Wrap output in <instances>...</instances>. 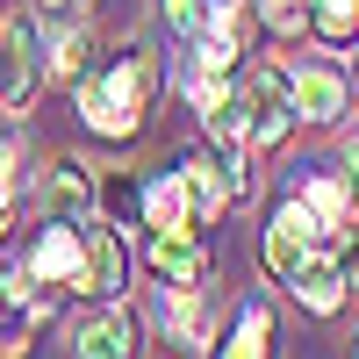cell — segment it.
Segmentation results:
<instances>
[{"label": "cell", "instance_id": "obj_1", "mask_svg": "<svg viewBox=\"0 0 359 359\" xmlns=\"http://www.w3.org/2000/svg\"><path fill=\"white\" fill-rule=\"evenodd\" d=\"M72 86H79V123L94 137H130L144 115H151V101H158V57L144 43H123V50H108L101 65H86Z\"/></svg>", "mask_w": 359, "mask_h": 359}, {"label": "cell", "instance_id": "obj_2", "mask_svg": "<svg viewBox=\"0 0 359 359\" xmlns=\"http://www.w3.org/2000/svg\"><path fill=\"white\" fill-rule=\"evenodd\" d=\"M237 94H245V137L259 144V151L287 144V130L302 123V115H294V72H280V65L237 72Z\"/></svg>", "mask_w": 359, "mask_h": 359}, {"label": "cell", "instance_id": "obj_3", "mask_svg": "<svg viewBox=\"0 0 359 359\" xmlns=\"http://www.w3.org/2000/svg\"><path fill=\"white\" fill-rule=\"evenodd\" d=\"M331 245H338V230L323 223L302 194H287V201L273 208V223H266V273H273V280H287L309 252H331Z\"/></svg>", "mask_w": 359, "mask_h": 359}, {"label": "cell", "instance_id": "obj_4", "mask_svg": "<svg viewBox=\"0 0 359 359\" xmlns=\"http://www.w3.org/2000/svg\"><path fill=\"white\" fill-rule=\"evenodd\" d=\"M43 79V50H36V15H15L0 29V115H22L36 101Z\"/></svg>", "mask_w": 359, "mask_h": 359}, {"label": "cell", "instance_id": "obj_5", "mask_svg": "<svg viewBox=\"0 0 359 359\" xmlns=\"http://www.w3.org/2000/svg\"><path fill=\"white\" fill-rule=\"evenodd\" d=\"M22 273L43 280V287H72V294H79V273H86V223L43 216V237L29 245V266H22Z\"/></svg>", "mask_w": 359, "mask_h": 359}, {"label": "cell", "instance_id": "obj_6", "mask_svg": "<svg viewBox=\"0 0 359 359\" xmlns=\"http://www.w3.org/2000/svg\"><path fill=\"white\" fill-rule=\"evenodd\" d=\"M123 287H130V252H123V237H115L108 223H86V273H79V294L115 302Z\"/></svg>", "mask_w": 359, "mask_h": 359}, {"label": "cell", "instance_id": "obj_7", "mask_svg": "<svg viewBox=\"0 0 359 359\" xmlns=\"http://www.w3.org/2000/svg\"><path fill=\"white\" fill-rule=\"evenodd\" d=\"M50 309V287L29 280V273H0V352H22V338L43 323Z\"/></svg>", "mask_w": 359, "mask_h": 359}, {"label": "cell", "instance_id": "obj_8", "mask_svg": "<svg viewBox=\"0 0 359 359\" xmlns=\"http://www.w3.org/2000/svg\"><path fill=\"white\" fill-rule=\"evenodd\" d=\"M352 108V79L338 72V65H294V115L302 123H338V115Z\"/></svg>", "mask_w": 359, "mask_h": 359}, {"label": "cell", "instance_id": "obj_9", "mask_svg": "<svg viewBox=\"0 0 359 359\" xmlns=\"http://www.w3.org/2000/svg\"><path fill=\"white\" fill-rule=\"evenodd\" d=\"M94 201H101V180L86 172L79 158H57V165L43 172V216H57V223H86V216H94Z\"/></svg>", "mask_w": 359, "mask_h": 359}, {"label": "cell", "instance_id": "obj_10", "mask_svg": "<svg viewBox=\"0 0 359 359\" xmlns=\"http://www.w3.org/2000/svg\"><path fill=\"white\" fill-rule=\"evenodd\" d=\"M287 294H294L309 316H338L352 287H345V273H338V259H331V252H309V259L287 273Z\"/></svg>", "mask_w": 359, "mask_h": 359}, {"label": "cell", "instance_id": "obj_11", "mask_svg": "<svg viewBox=\"0 0 359 359\" xmlns=\"http://www.w3.org/2000/svg\"><path fill=\"white\" fill-rule=\"evenodd\" d=\"M144 345V323L123 309V302H108L101 316H86L79 331H72V352H86V359H123V352H137Z\"/></svg>", "mask_w": 359, "mask_h": 359}, {"label": "cell", "instance_id": "obj_12", "mask_svg": "<svg viewBox=\"0 0 359 359\" xmlns=\"http://www.w3.org/2000/svg\"><path fill=\"white\" fill-rule=\"evenodd\" d=\"M180 180H187V208H194V223H216L223 208L237 201V194H230V165H223V151H187Z\"/></svg>", "mask_w": 359, "mask_h": 359}, {"label": "cell", "instance_id": "obj_13", "mask_svg": "<svg viewBox=\"0 0 359 359\" xmlns=\"http://www.w3.org/2000/svg\"><path fill=\"white\" fill-rule=\"evenodd\" d=\"M144 266H151L165 287H201V266H208V259H201V245L187 237V223H180V230H151Z\"/></svg>", "mask_w": 359, "mask_h": 359}, {"label": "cell", "instance_id": "obj_14", "mask_svg": "<svg viewBox=\"0 0 359 359\" xmlns=\"http://www.w3.org/2000/svg\"><path fill=\"white\" fill-rule=\"evenodd\" d=\"M309 36L323 50H352L359 43V0H309Z\"/></svg>", "mask_w": 359, "mask_h": 359}, {"label": "cell", "instance_id": "obj_15", "mask_svg": "<svg viewBox=\"0 0 359 359\" xmlns=\"http://www.w3.org/2000/svg\"><path fill=\"white\" fill-rule=\"evenodd\" d=\"M302 201H309L331 230H345V223H352V201H359V194H352V172H309V180H302Z\"/></svg>", "mask_w": 359, "mask_h": 359}, {"label": "cell", "instance_id": "obj_16", "mask_svg": "<svg viewBox=\"0 0 359 359\" xmlns=\"http://www.w3.org/2000/svg\"><path fill=\"white\" fill-rule=\"evenodd\" d=\"M144 223H151V230L194 223V208H187V180H180V172H165V180H151V187H144Z\"/></svg>", "mask_w": 359, "mask_h": 359}, {"label": "cell", "instance_id": "obj_17", "mask_svg": "<svg viewBox=\"0 0 359 359\" xmlns=\"http://www.w3.org/2000/svg\"><path fill=\"white\" fill-rule=\"evenodd\" d=\"M223 352H230V359H259V352H273V316H266L259 302H245V309H237V323H230V338H223Z\"/></svg>", "mask_w": 359, "mask_h": 359}, {"label": "cell", "instance_id": "obj_18", "mask_svg": "<svg viewBox=\"0 0 359 359\" xmlns=\"http://www.w3.org/2000/svg\"><path fill=\"white\" fill-rule=\"evenodd\" d=\"M165 323H172V338L180 345H208V294L201 287H187V302H180V287H172V309H165Z\"/></svg>", "mask_w": 359, "mask_h": 359}, {"label": "cell", "instance_id": "obj_19", "mask_svg": "<svg viewBox=\"0 0 359 359\" xmlns=\"http://www.w3.org/2000/svg\"><path fill=\"white\" fill-rule=\"evenodd\" d=\"M50 65H57V79H79L86 65H94V36L72 22V29H57L50 36Z\"/></svg>", "mask_w": 359, "mask_h": 359}, {"label": "cell", "instance_id": "obj_20", "mask_svg": "<svg viewBox=\"0 0 359 359\" xmlns=\"http://www.w3.org/2000/svg\"><path fill=\"white\" fill-rule=\"evenodd\" d=\"M259 15H266L273 36H302L309 29V0H259Z\"/></svg>", "mask_w": 359, "mask_h": 359}, {"label": "cell", "instance_id": "obj_21", "mask_svg": "<svg viewBox=\"0 0 359 359\" xmlns=\"http://www.w3.org/2000/svg\"><path fill=\"white\" fill-rule=\"evenodd\" d=\"M158 8H165V29H172L180 43H194L201 22H208V0H158Z\"/></svg>", "mask_w": 359, "mask_h": 359}, {"label": "cell", "instance_id": "obj_22", "mask_svg": "<svg viewBox=\"0 0 359 359\" xmlns=\"http://www.w3.org/2000/svg\"><path fill=\"white\" fill-rule=\"evenodd\" d=\"M331 259H338V273H345V287L359 294V223H345V230H338V245H331Z\"/></svg>", "mask_w": 359, "mask_h": 359}, {"label": "cell", "instance_id": "obj_23", "mask_svg": "<svg viewBox=\"0 0 359 359\" xmlns=\"http://www.w3.org/2000/svg\"><path fill=\"white\" fill-rule=\"evenodd\" d=\"M15 158H22V130H15V123H0V172H8Z\"/></svg>", "mask_w": 359, "mask_h": 359}, {"label": "cell", "instance_id": "obj_24", "mask_svg": "<svg viewBox=\"0 0 359 359\" xmlns=\"http://www.w3.org/2000/svg\"><path fill=\"white\" fill-rule=\"evenodd\" d=\"M8 230H15V180L0 172V237H8Z\"/></svg>", "mask_w": 359, "mask_h": 359}, {"label": "cell", "instance_id": "obj_25", "mask_svg": "<svg viewBox=\"0 0 359 359\" xmlns=\"http://www.w3.org/2000/svg\"><path fill=\"white\" fill-rule=\"evenodd\" d=\"M345 165H352V194H359V130L345 137Z\"/></svg>", "mask_w": 359, "mask_h": 359}, {"label": "cell", "instance_id": "obj_26", "mask_svg": "<svg viewBox=\"0 0 359 359\" xmlns=\"http://www.w3.org/2000/svg\"><path fill=\"white\" fill-rule=\"evenodd\" d=\"M208 8H245V0H208Z\"/></svg>", "mask_w": 359, "mask_h": 359}, {"label": "cell", "instance_id": "obj_27", "mask_svg": "<svg viewBox=\"0 0 359 359\" xmlns=\"http://www.w3.org/2000/svg\"><path fill=\"white\" fill-rule=\"evenodd\" d=\"M72 8H101V0H72Z\"/></svg>", "mask_w": 359, "mask_h": 359}]
</instances>
